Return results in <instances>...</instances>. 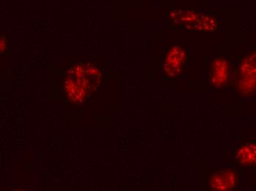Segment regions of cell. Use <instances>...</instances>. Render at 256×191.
<instances>
[{"instance_id":"obj_1","label":"cell","mask_w":256,"mask_h":191,"mask_svg":"<svg viewBox=\"0 0 256 191\" xmlns=\"http://www.w3.org/2000/svg\"><path fill=\"white\" fill-rule=\"evenodd\" d=\"M236 176L234 172L223 171L214 174L210 178V186L213 190L227 191L236 184Z\"/></svg>"},{"instance_id":"obj_2","label":"cell","mask_w":256,"mask_h":191,"mask_svg":"<svg viewBox=\"0 0 256 191\" xmlns=\"http://www.w3.org/2000/svg\"><path fill=\"white\" fill-rule=\"evenodd\" d=\"M185 52L182 48L176 46L172 49L166 62V71L168 74L177 76L180 72L182 65L185 61Z\"/></svg>"},{"instance_id":"obj_3","label":"cell","mask_w":256,"mask_h":191,"mask_svg":"<svg viewBox=\"0 0 256 191\" xmlns=\"http://www.w3.org/2000/svg\"><path fill=\"white\" fill-rule=\"evenodd\" d=\"M229 67L223 59H216L212 68V80L214 85H221L226 82L228 76Z\"/></svg>"},{"instance_id":"obj_4","label":"cell","mask_w":256,"mask_h":191,"mask_svg":"<svg viewBox=\"0 0 256 191\" xmlns=\"http://www.w3.org/2000/svg\"><path fill=\"white\" fill-rule=\"evenodd\" d=\"M238 162L246 166H256V144L243 146L236 154Z\"/></svg>"},{"instance_id":"obj_5","label":"cell","mask_w":256,"mask_h":191,"mask_svg":"<svg viewBox=\"0 0 256 191\" xmlns=\"http://www.w3.org/2000/svg\"><path fill=\"white\" fill-rule=\"evenodd\" d=\"M241 73L244 77H256V52L248 57L242 64Z\"/></svg>"}]
</instances>
